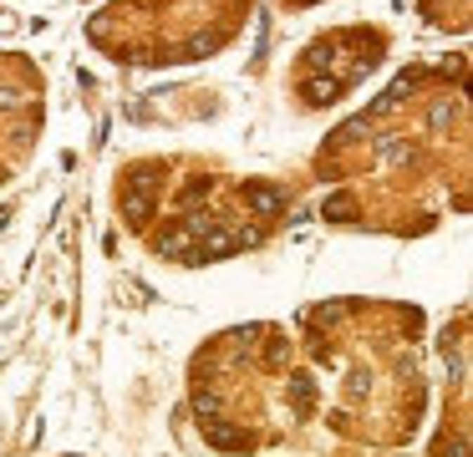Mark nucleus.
Instances as JSON below:
<instances>
[{"mask_svg":"<svg viewBox=\"0 0 473 457\" xmlns=\"http://www.w3.org/2000/svg\"><path fill=\"white\" fill-rule=\"evenodd\" d=\"M153 183H143V168H138V183H127L122 193V219L133 224V229H148V219H153Z\"/></svg>","mask_w":473,"mask_h":457,"instance_id":"nucleus-1","label":"nucleus"},{"mask_svg":"<svg viewBox=\"0 0 473 457\" xmlns=\"http://www.w3.org/2000/svg\"><path fill=\"white\" fill-rule=\"evenodd\" d=\"M245 204L254 208V213H280L285 208V199L275 188H260V183H245Z\"/></svg>","mask_w":473,"mask_h":457,"instance_id":"nucleus-2","label":"nucleus"},{"mask_svg":"<svg viewBox=\"0 0 473 457\" xmlns=\"http://www.w3.org/2000/svg\"><path fill=\"white\" fill-rule=\"evenodd\" d=\"M351 213H356V204L346 199V193H336V199H326V204H320V219H326V224H346Z\"/></svg>","mask_w":473,"mask_h":457,"instance_id":"nucleus-3","label":"nucleus"},{"mask_svg":"<svg viewBox=\"0 0 473 457\" xmlns=\"http://www.w3.org/2000/svg\"><path fill=\"white\" fill-rule=\"evenodd\" d=\"M290 397H295V411H300V417H311V402H316L311 376H290Z\"/></svg>","mask_w":473,"mask_h":457,"instance_id":"nucleus-4","label":"nucleus"},{"mask_svg":"<svg viewBox=\"0 0 473 457\" xmlns=\"http://www.w3.org/2000/svg\"><path fill=\"white\" fill-rule=\"evenodd\" d=\"M209 442H214V447H224V452H245V447H250L245 432H224V427H209Z\"/></svg>","mask_w":473,"mask_h":457,"instance_id":"nucleus-5","label":"nucleus"},{"mask_svg":"<svg viewBox=\"0 0 473 457\" xmlns=\"http://www.w3.org/2000/svg\"><path fill=\"white\" fill-rule=\"evenodd\" d=\"M193 411L199 417H219V397L214 391H193Z\"/></svg>","mask_w":473,"mask_h":457,"instance_id":"nucleus-6","label":"nucleus"},{"mask_svg":"<svg viewBox=\"0 0 473 457\" xmlns=\"http://www.w3.org/2000/svg\"><path fill=\"white\" fill-rule=\"evenodd\" d=\"M336 92H341V81H311V86H306V97H311V102H331Z\"/></svg>","mask_w":473,"mask_h":457,"instance_id":"nucleus-7","label":"nucleus"},{"mask_svg":"<svg viewBox=\"0 0 473 457\" xmlns=\"http://www.w3.org/2000/svg\"><path fill=\"white\" fill-rule=\"evenodd\" d=\"M199 199H209V178H188V188H183V204H199Z\"/></svg>","mask_w":473,"mask_h":457,"instance_id":"nucleus-8","label":"nucleus"},{"mask_svg":"<svg viewBox=\"0 0 473 457\" xmlns=\"http://www.w3.org/2000/svg\"><path fill=\"white\" fill-rule=\"evenodd\" d=\"M214 46H219V36H193L188 41V56H209Z\"/></svg>","mask_w":473,"mask_h":457,"instance_id":"nucleus-9","label":"nucleus"},{"mask_svg":"<svg viewBox=\"0 0 473 457\" xmlns=\"http://www.w3.org/2000/svg\"><path fill=\"white\" fill-rule=\"evenodd\" d=\"M443 457H468V447H463V442H453V452H443Z\"/></svg>","mask_w":473,"mask_h":457,"instance_id":"nucleus-10","label":"nucleus"}]
</instances>
